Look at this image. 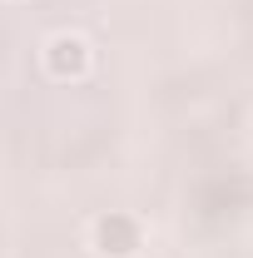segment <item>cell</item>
<instances>
[{
	"mask_svg": "<svg viewBox=\"0 0 253 258\" xmlns=\"http://www.w3.org/2000/svg\"><path fill=\"white\" fill-rule=\"evenodd\" d=\"M45 64H50V75L75 80V75H85L90 50H85V40H80V35H55V40L45 45Z\"/></svg>",
	"mask_w": 253,
	"mask_h": 258,
	"instance_id": "7a4b0ae2",
	"label": "cell"
},
{
	"mask_svg": "<svg viewBox=\"0 0 253 258\" xmlns=\"http://www.w3.org/2000/svg\"><path fill=\"white\" fill-rule=\"evenodd\" d=\"M95 248L104 258H129L139 248V224L129 219V214H99L95 224Z\"/></svg>",
	"mask_w": 253,
	"mask_h": 258,
	"instance_id": "6da1fadb",
	"label": "cell"
}]
</instances>
